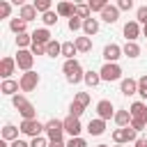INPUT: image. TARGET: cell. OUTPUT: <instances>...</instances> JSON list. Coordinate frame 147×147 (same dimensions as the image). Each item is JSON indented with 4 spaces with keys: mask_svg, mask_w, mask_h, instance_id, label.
Instances as JSON below:
<instances>
[{
    "mask_svg": "<svg viewBox=\"0 0 147 147\" xmlns=\"http://www.w3.org/2000/svg\"><path fill=\"white\" fill-rule=\"evenodd\" d=\"M57 18H60V16H57V11H53V9H51V11H46V14H41V21H44V25H46V28L57 25Z\"/></svg>",
    "mask_w": 147,
    "mask_h": 147,
    "instance_id": "cell-31",
    "label": "cell"
},
{
    "mask_svg": "<svg viewBox=\"0 0 147 147\" xmlns=\"http://www.w3.org/2000/svg\"><path fill=\"white\" fill-rule=\"evenodd\" d=\"M129 113H131V117H133V119H145V122H147V103L136 101V103H131Z\"/></svg>",
    "mask_w": 147,
    "mask_h": 147,
    "instance_id": "cell-15",
    "label": "cell"
},
{
    "mask_svg": "<svg viewBox=\"0 0 147 147\" xmlns=\"http://www.w3.org/2000/svg\"><path fill=\"white\" fill-rule=\"evenodd\" d=\"M147 126V122L145 119H131V129H136V131H142Z\"/></svg>",
    "mask_w": 147,
    "mask_h": 147,
    "instance_id": "cell-46",
    "label": "cell"
},
{
    "mask_svg": "<svg viewBox=\"0 0 147 147\" xmlns=\"http://www.w3.org/2000/svg\"><path fill=\"white\" fill-rule=\"evenodd\" d=\"M119 92H122L124 96L138 94V80H133V78H122V83H119Z\"/></svg>",
    "mask_w": 147,
    "mask_h": 147,
    "instance_id": "cell-14",
    "label": "cell"
},
{
    "mask_svg": "<svg viewBox=\"0 0 147 147\" xmlns=\"http://www.w3.org/2000/svg\"><path fill=\"white\" fill-rule=\"evenodd\" d=\"M87 5H90V11H99V14L108 7V2H106V0H90Z\"/></svg>",
    "mask_w": 147,
    "mask_h": 147,
    "instance_id": "cell-35",
    "label": "cell"
},
{
    "mask_svg": "<svg viewBox=\"0 0 147 147\" xmlns=\"http://www.w3.org/2000/svg\"><path fill=\"white\" fill-rule=\"evenodd\" d=\"M122 55H124V53H122V46H117V44H108V46L103 48V60H106V62H117Z\"/></svg>",
    "mask_w": 147,
    "mask_h": 147,
    "instance_id": "cell-12",
    "label": "cell"
},
{
    "mask_svg": "<svg viewBox=\"0 0 147 147\" xmlns=\"http://www.w3.org/2000/svg\"><path fill=\"white\" fill-rule=\"evenodd\" d=\"M117 9H119V11H129V9H133V0H119V2H117Z\"/></svg>",
    "mask_w": 147,
    "mask_h": 147,
    "instance_id": "cell-45",
    "label": "cell"
},
{
    "mask_svg": "<svg viewBox=\"0 0 147 147\" xmlns=\"http://www.w3.org/2000/svg\"><path fill=\"white\" fill-rule=\"evenodd\" d=\"M32 41H37V44H41V46L51 44L53 39H51V32H48V28H37V30L32 32Z\"/></svg>",
    "mask_w": 147,
    "mask_h": 147,
    "instance_id": "cell-18",
    "label": "cell"
},
{
    "mask_svg": "<svg viewBox=\"0 0 147 147\" xmlns=\"http://www.w3.org/2000/svg\"><path fill=\"white\" fill-rule=\"evenodd\" d=\"M76 16H78V18H83V21H87V18H92V11H90V5H76Z\"/></svg>",
    "mask_w": 147,
    "mask_h": 147,
    "instance_id": "cell-33",
    "label": "cell"
},
{
    "mask_svg": "<svg viewBox=\"0 0 147 147\" xmlns=\"http://www.w3.org/2000/svg\"><path fill=\"white\" fill-rule=\"evenodd\" d=\"M25 28H28V23H25L23 18H11V21H9V30H11L14 34H23Z\"/></svg>",
    "mask_w": 147,
    "mask_h": 147,
    "instance_id": "cell-27",
    "label": "cell"
},
{
    "mask_svg": "<svg viewBox=\"0 0 147 147\" xmlns=\"http://www.w3.org/2000/svg\"><path fill=\"white\" fill-rule=\"evenodd\" d=\"M76 53H78V48H76L74 41H64V44H62V55H64L67 60H76V57H74Z\"/></svg>",
    "mask_w": 147,
    "mask_h": 147,
    "instance_id": "cell-30",
    "label": "cell"
},
{
    "mask_svg": "<svg viewBox=\"0 0 147 147\" xmlns=\"http://www.w3.org/2000/svg\"><path fill=\"white\" fill-rule=\"evenodd\" d=\"M136 21L142 23V25H147V5H140L136 9Z\"/></svg>",
    "mask_w": 147,
    "mask_h": 147,
    "instance_id": "cell-36",
    "label": "cell"
},
{
    "mask_svg": "<svg viewBox=\"0 0 147 147\" xmlns=\"http://www.w3.org/2000/svg\"><path fill=\"white\" fill-rule=\"evenodd\" d=\"M99 74H101V80L113 83V80H119V78H122V67H119L117 62H106V64L99 69Z\"/></svg>",
    "mask_w": 147,
    "mask_h": 147,
    "instance_id": "cell-4",
    "label": "cell"
},
{
    "mask_svg": "<svg viewBox=\"0 0 147 147\" xmlns=\"http://www.w3.org/2000/svg\"><path fill=\"white\" fill-rule=\"evenodd\" d=\"M69 30H71V32H76V30H83V18H78V16H71V18H69Z\"/></svg>",
    "mask_w": 147,
    "mask_h": 147,
    "instance_id": "cell-40",
    "label": "cell"
},
{
    "mask_svg": "<svg viewBox=\"0 0 147 147\" xmlns=\"http://www.w3.org/2000/svg\"><path fill=\"white\" fill-rule=\"evenodd\" d=\"M55 11H57V16L71 18V16H76V5H74V2H57Z\"/></svg>",
    "mask_w": 147,
    "mask_h": 147,
    "instance_id": "cell-16",
    "label": "cell"
},
{
    "mask_svg": "<svg viewBox=\"0 0 147 147\" xmlns=\"http://www.w3.org/2000/svg\"><path fill=\"white\" fill-rule=\"evenodd\" d=\"M11 103H14V108L18 110V115H21L23 119H37V110H34V106H32L23 94L11 96Z\"/></svg>",
    "mask_w": 147,
    "mask_h": 147,
    "instance_id": "cell-2",
    "label": "cell"
},
{
    "mask_svg": "<svg viewBox=\"0 0 147 147\" xmlns=\"http://www.w3.org/2000/svg\"><path fill=\"white\" fill-rule=\"evenodd\" d=\"M48 147H67V142H64V140H60V142H51Z\"/></svg>",
    "mask_w": 147,
    "mask_h": 147,
    "instance_id": "cell-49",
    "label": "cell"
},
{
    "mask_svg": "<svg viewBox=\"0 0 147 147\" xmlns=\"http://www.w3.org/2000/svg\"><path fill=\"white\" fill-rule=\"evenodd\" d=\"M62 124H64V133H69L71 138H80V131H83V124H80V119L78 117H64L62 119Z\"/></svg>",
    "mask_w": 147,
    "mask_h": 147,
    "instance_id": "cell-9",
    "label": "cell"
},
{
    "mask_svg": "<svg viewBox=\"0 0 147 147\" xmlns=\"http://www.w3.org/2000/svg\"><path fill=\"white\" fill-rule=\"evenodd\" d=\"M46 136H48V140L51 142H60L62 140V136H64V124H62V119H48L46 122Z\"/></svg>",
    "mask_w": 147,
    "mask_h": 147,
    "instance_id": "cell-5",
    "label": "cell"
},
{
    "mask_svg": "<svg viewBox=\"0 0 147 147\" xmlns=\"http://www.w3.org/2000/svg\"><path fill=\"white\" fill-rule=\"evenodd\" d=\"M18 90H21V85L16 83V80H2V85H0V92L2 94H7V96H16L18 94Z\"/></svg>",
    "mask_w": 147,
    "mask_h": 147,
    "instance_id": "cell-19",
    "label": "cell"
},
{
    "mask_svg": "<svg viewBox=\"0 0 147 147\" xmlns=\"http://www.w3.org/2000/svg\"><path fill=\"white\" fill-rule=\"evenodd\" d=\"M14 69H16V57H2L0 60V76L5 80H9V76L14 74Z\"/></svg>",
    "mask_w": 147,
    "mask_h": 147,
    "instance_id": "cell-13",
    "label": "cell"
},
{
    "mask_svg": "<svg viewBox=\"0 0 147 147\" xmlns=\"http://www.w3.org/2000/svg\"><path fill=\"white\" fill-rule=\"evenodd\" d=\"M74 101H76V103H80V106L85 108V106L90 103V92H78V94L74 96Z\"/></svg>",
    "mask_w": 147,
    "mask_h": 147,
    "instance_id": "cell-41",
    "label": "cell"
},
{
    "mask_svg": "<svg viewBox=\"0 0 147 147\" xmlns=\"http://www.w3.org/2000/svg\"><path fill=\"white\" fill-rule=\"evenodd\" d=\"M83 32H85V37L96 34V32H99V18H87V21H83Z\"/></svg>",
    "mask_w": 147,
    "mask_h": 147,
    "instance_id": "cell-24",
    "label": "cell"
},
{
    "mask_svg": "<svg viewBox=\"0 0 147 147\" xmlns=\"http://www.w3.org/2000/svg\"><path fill=\"white\" fill-rule=\"evenodd\" d=\"M18 126H14V124H5L2 126V140H7V142H14V140H18Z\"/></svg>",
    "mask_w": 147,
    "mask_h": 147,
    "instance_id": "cell-22",
    "label": "cell"
},
{
    "mask_svg": "<svg viewBox=\"0 0 147 147\" xmlns=\"http://www.w3.org/2000/svg\"><path fill=\"white\" fill-rule=\"evenodd\" d=\"M117 18H119L117 5H108V7L101 11V21H106V23H117Z\"/></svg>",
    "mask_w": 147,
    "mask_h": 147,
    "instance_id": "cell-17",
    "label": "cell"
},
{
    "mask_svg": "<svg viewBox=\"0 0 147 147\" xmlns=\"http://www.w3.org/2000/svg\"><path fill=\"white\" fill-rule=\"evenodd\" d=\"M103 131H106V122L103 119H99V117L96 119H90V124H87V133L90 136H101Z\"/></svg>",
    "mask_w": 147,
    "mask_h": 147,
    "instance_id": "cell-21",
    "label": "cell"
},
{
    "mask_svg": "<svg viewBox=\"0 0 147 147\" xmlns=\"http://www.w3.org/2000/svg\"><path fill=\"white\" fill-rule=\"evenodd\" d=\"M115 106H113V101H108V99H101L99 103H96V115H99V119H110V117H115Z\"/></svg>",
    "mask_w": 147,
    "mask_h": 147,
    "instance_id": "cell-10",
    "label": "cell"
},
{
    "mask_svg": "<svg viewBox=\"0 0 147 147\" xmlns=\"http://www.w3.org/2000/svg\"><path fill=\"white\" fill-rule=\"evenodd\" d=\"M51 142L44 138V136H39V138H32V142H30V147H48Z\"/></svg>",
    "mask_w": 147,
    "mask_h": 147,
    "instance_id": "cell-44",
    "label": "cell"
},
{
    "mask_svg": "<svg viewBox=\"0 0 147 147\" xmlns=\"http://www.w3.org/2000/svg\"><path fill=\"white\" fill-rule=\"evenodd\" d=\"M32 64H34V55L30 48H18L16 53V67L23 69V71H32Z\"/></svg>",
    "mask_w": 147,
    "mask_h": 147,
    "instance_id": "cell-7",
    "label": "cell"
},
{
    "mask_svg": "<svg viewBox=\"0 0 147 147\" xmlns=\"http://www.w3.org/2000/svg\"><path fill=\"white\" fill-rule=\"evenodd\" d=\"M136 133H138L136 129H131V126H122V129H115V131H113V140H115V145L136 142V140H138V136H136Z\"/></svg>",
    "mask_w": 147,
    "mask_h": 147,
    "instance_id": "cell-6",
    "label": "cell"
},
{
    "mask_svg": "<svg viewBox=\"0 0 147 147\" xmlns=\"http://www.w3.org/2000/svg\"><path fill=\"white\" fill-rule=\"evenodd\" d=\"M30 51H32V55H46V46H41V44H37V41H32Z\"/></svg>",
    "mask_w": 147,
    "mask_h": 147,
    "instance_id": "cell-43",
    "label": "cell"
},
{
    "mask_svg": "<svg viewBox=\"0 0 147 147\" xmlns=\"http://www.w3.org/2000/svg\"><path fill=\"white\" fill-rule=\"evenodd\" d=\"M16 46H18V48H28V46H32V34H28V32L16 34Z\"/></svg>",
    "mask_w": 147,
    "mask_h": 147,
    "instance_id": "cell-32",
    "label": "cell"
},
{
    "mask_svg": "<svg viewBox=\"0 0 147 147\" xmlns=\"http://www.w3.org/2000/svg\"><path fill=\"white\" fill-rule=\"evenodd\" d=\"M142 34H145V37H147V25H142Z\"/></svg>",
    "mask_w": 147,
    "mask_h": 147,
    "instance_id": "cell-50",
    "label": "cell"
},
{
    "mask_svg": "<svg viewBox=\"0 0 147 147\" xmlns=\"http://www.w3.org/2000/svg\"><path fill=\"white\" fill-rule=\"evenodd\" d=\"M113 119H115V124L122 129V126H131V119H133V117H131V113H129V110H117Z\"/></svg>",
    "mask_w": 147,
    "mask_h": 147,
    "instance_id": "cell-23",
    "label": "cell"
},
{
    "mask_svg": "<svg viewBox=\"0 0 147 147\" xmlns=\"http://www.w3.org/2000/svg\"><path fill=\"white\" fill-rule=\"evenodd\" d=\"M83 83H85L87 87H96V85L101 83V74H99V71H85Z\"/></svg>",
    "mask_w": 147,
    "mask_h": 147,
    "instance_id": "cell-26",
    "label": "cell"
},
{
    "mask_svg": "<svg viewBox=\"0 0 147 147\" xmlns=\"http://www.w3.org/2000/svg\"><path fill=\"white\" fill-rule=\"evenodd\" d=\"M18 18H23L25 23L34 21V18H37V9H34V5H23V7L18 9Z\"/></svg>",
    "mask_w": 147,
    "mask_h": 147,
    "instance_id": "cell-20",
    "label": "cell"
},
{
    "mask_svg": "<svg viewBox=\"0 0 147 147\" xmlns=\"http://www.w3.org/2000/svg\"><path fill=\"white\" fill-rule=\"evenodd\" d=\"M9 147H30V142H25V140H21V138H18V140H14Z\"/></svg>",
    "mask_w": 147,
    "mask_h": 147,
    "instance_id": "cell-47",
    "label": "cell"
},
{
    "mask_svg": "<svg viewBox=\"0 0 147 147\" xmlns=\"http://www.w3.org/2000/svg\"><path fill=\"white\" fill-rule=\"evenodd\" d=\"M115 147H124V145H115Z\"/></svg>",
    "mask_w": 147,
    "mask_h": 147,
    "instance_id": "cell-52",
    "label": "cell"
},
{
    "mask_svg": "<svg viewBox=\"0 0 147 147\" xmlns=\"http://www.w3.org/2000/svg\"><path fill=\"white\" fill-rule=\"evenodd\" d=\"M76 48H78V53H87V51H92V39L90 37H76Z\"/></svg>",
    "mask_w": 147,
    "mask_h": 147,
    "instance_id": "cell-28",
    "label": "cell"
},
{
    "mask_svg": "<svg viewBox=\"0 0 147 147\" xmlns=\"http://www.w3.org/2000/svg\"><path fill=\"white\" fill-rule=\"evenodd\" d=\"M46 55L48 57H57V55H62V44L60 41H51V44H46Z\"/></svg>",
    "mask_w": 147,
    "mask_h": 147,
    "instance_id": "cell-29",
    "label": "cell"
},
{
    "mask_svg": "<svg viewBox=\"0 0 147 147\" xmlns=\"http://www.w3.org/2000/svg\"><path fill=\"white\" fill-rule=\"evenodd\" d=\"M96 147H110V145H96Z\"/></svg>",
    "mask_w": 147,
    "mask_h": 147,
    "instance_id": "cell-51",
    "label": "cell"
},
{
    "mask_svg": "<svg viewBox=\"0 0 147 147\" xmlns=\"http://www.w3.org/2000/svg\"><path fill=\"white\" fill-rule=\"evenodd\" d=\"M39 74L37 71H25L23 76H21V80H18V85H21V90L23 92H32V90H37V85H39Z\"/></svg>",
    "mask_w": 147,
    "mask_h": 147,
    "instance_id": "cell-8",
    "label": "cell"
},
{
    "mask_svg": "<svg viewBox=\"0 0 147 147\" xmlns=\"http://www.w3.org/2000/svg\"><path fill=\"white\" fill-rule=\"evenodd\" d=\"M62 71H64L67 83H71V85H76V83H80V80L85 78V71H83V67H80L78 60H64Z\"/></svg>",
    "mask_w": 147,
    "mask_h": 147,
    "instance_id": "cell-1",
    "label": "cell"
},
{
    "mask_svg": "<svg viewBox=\"0 0 147 147\" xmlns=\"http://www.w3.org/2000/svg\"><path fill=\"white\" fill-rule=\"evenodd\" d=\"M140 23L138 21H129V23H124V37H126V41H136L138 37H140Z\"/></svg>",
    "mask_w": 147,
    "mask_h": 147,
    "instance_id": "cell-11",
    "label": "cell"
},
{
    "mask_svg": "<svg viewBox=\"0 0 147 147\" xmlns=\"http://www.w3.org/2000/svg\"><path fill=\"white\" fill-rule=\"evenodd\" d=\"M32 5H34V9H37V11H41V14L51 11V7H53V5H51V0H34Z\"/></svg>",
    "mask_w": 147,
    "mask_h": 147,
    "instance_id": "cell-34",
    "label": "cell"
},
{
    "mask_svg": "<svg viewBox=\"0 0 147 147\" xmlns=\"http://www.w3.org/2000/svg\"><path fill=\"white\" fill-rule=\"evenodd\" d=\"M136 147H147V138H138L136 140Z\"/></svg>",
    "mask_w": 147,
    "mask_h": 147,
    "instance_id": "cell-48",
    "label": "cell"
},
{
    "mask_svg": "<svg viewBox=\"0 0 147 147\" xmlns=\"http://www.w3.org/2000/svg\"><path fill=\"white\" fill-rule=\"evenodd\" d=\"M122 53H124L126 57H138V55H140V46H138L136 41H126V44L122 46Z\"/></svg>",
    "mask_w": 147,
    "mask_h": 147,
    "instance_id": "cell-25",
    "label": "cell"
},
{
    "mask_svg": "<svg viewBox=\"0 0 147 147\" xmlns=\"http://www.w3.org/2000/svg\"><path fill=\"white\" fill-rule=\"evenodd\" d=\"M18 129L23 136H30V138H39L41 133H46V124H41L39 119H23Z\"/></svg>",
    "mask_w": 147,
    "mask_h": 147,
    "instance_id": "cell-3",
    "label": "cell"
},
{
    "mask_svg": "<svg viewBox=\"0 0 147 147\" xmlns=\"http://www.w3.org/2000/svg\"><path fill=\"white\" fill-rule=\"evenodd\" d=\"M9 14H11V5L7 0H0V18H9Z\"/></svg>",
    "mask_w": 147,
    "mask_h": 147,
    "instance_id": "cell-39",
    "label": "cell"
},
{
    "mask_svg": "<svg viewBox=\"0 0 147 147\" xmlns=\"http://www.w3.org/2000/svg\"><path fill=\"white\" fill-rule=\"evenodd\" d=\"M138 94H140L142 99H147V74L138 78Z\"/></svg>",
    "mask_w": 147,
    "mask_h": 147,
    "instance_id": "cell-38",
    "label": "cell"
},
{
    "mask_svg": "<svg viewBox=\"0 0 147 147\" xmlns=\"http://www.w3.org/2000/svg\"><path fill=\"white\" fill-rule=\"evenodd\" d=\"M67 147H87V140L85 138H69Z\"/></svg>",
    "mask_w": 147,
    "mask_h": 147,
    "instance_id": "cell-42",
    "label": "cell"
},
{
    "mask_svg": "<svg viewBox=\"0 0 147 147\" xmlns=\"http://www.w3.org/2000/svg\"><path fill=\"white\" fill-rule=\"evenodd\" d=\"M83 110H85V108H83L80 103H76V101H71V103H69V115H71V117H78V119H80Z\"/></svg>",
    "mask_w": 147,
    "mask_h": 147,
    "instance_id": "cell-37",
    "label": "cell"
}]
</instances>
